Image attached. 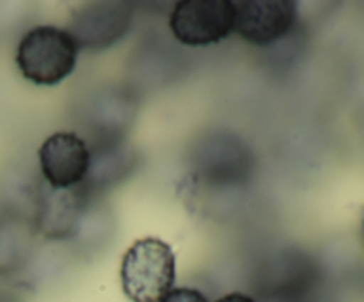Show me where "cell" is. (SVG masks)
I'll list each match as a JSON object with an SVG mask.
<instances>
[{
	"label": "cell",
	"mask_w": 364,
	"mask_h": 302,
	"mask_svg": "<svg viewBox=\"0 0 364 302\" xmlns=\"http://www.w3.org/2000/svg\"><path fill=\"white\" fill-rule=\"evenodd\" d=\"M31 251L28 233L20 222L0 220V276L20 270Z\"/></svg>",
	"instance_id": "cell-8"
},
{
	"label": "cell",
	"mask_w": 364,
	"mask_h": 302,
	"mask_svg": "<svg viewBox=\"0 0 364 302\" xmlns=\"http://www.w3.org/2000/svg\"><path fill=\"white\" fill-rule=\"evenodd\" d=\"M78 50L68 28L39 25L21 38L16 66L32 84L55 85L73 73Z\"/></svg>",
	"instance_id": "cell-2"
},
{
	"label": "cell",
	"mask_w": 364,
	"mask_h": 302,
	"mask_svg": "<svg viewBox=\"0 0 364 302\" xmlns=\"http://www.w3.org/2000/svg\"><path fill=\"white\" fill-rule=\"evenodd\" d=\"M363 231H364V212H363Z\"/></svg>",
	"instance_id": "cell-12"
},
{
	"label": "cell",
	"mask_w": 364,
	"mask_h": 302,
	"mask_svg": "<svg viewBox=\"0 0 364 302\" xmlns=\"http://www.w3.org/2000/svg\"><path fill=\"white\" fill-rule=\"evenodd\" d=\"M121 288L132 302H160L176 281V256L167 242L144 237L134 242L121 261Z\"/></svg>",
	"instance_id": "cell-1"
},
{
	"label": "cell",
	"mask_w": 364,
	"mask_h": 302,
	"mask_svg": "<svg viewBox=\"0 0 364 302\" xmlns=\"http://www.w3.org/2000/svg\"><path fill=\"white\" fill-rule=\"evenodd\" d=\"M215 302H256L251 295L240 293V291H231V293L224 295V297L217 298Z\"/></svg>",
	"instance_id": "cell-10"
},
{
	"label": "cell",
	"mask_w": 364,
	"mask_h": 302,
	"mask_svg": "<svg viewBox=\"0 0 364 302\" xmlns=\"http://www.w3.org/2000/svg\"><path fill=\"white\" fill-rule=\"evenodd\" d=\"M0 302H20V298L11 293V291L0 290Z\"/></svg>",
	"instance_id": "cell-11"
},
{
	"label": "cell",
	"mask_w": 364,
	"mask_h": 302,
	"mask_svg": "<svg viewBox=\"0 0 364 302\" xmlns=\"http://www.w3.org/2000/svg\"><path fill=\"white\" fill-rule=\"evenodd\" d=\"M39 169L50 188H75L87 180L91 151L80 135L55 131L45 139L38 151Z\"/></svg>",
	"instance_id": "cell-4"
},
{
	"label": "cell",
	"mask_w": 364,
	"mask_h": 302,
	"mask_svg": "<svg viewBox=\"0 0 364 302\" xmlns=\"http://www.w3.org/2000/svg\"><path fill=\"white\" fill-rule=\"evenodd\" d=\"M85 194L82 188H50L38 208V230L48 238H68L77 230L84 213Z\"/></svg>",
	"instance_id": "cell-7"
},
{
	"label": "cell",
	"mask_w": 364,
	"mask_h": 302,
	"mask_svg": "<svg viewBox=\"0 0 364 302\" xmlns=\"http://www.w3.org/2000/svg\"><path fill=\"white\" fill-rule=\"evenodd\" d=\"M235 6L230 0H181L169 16L176 41L187 46H208L231 34Z\"/></svg>",
	"instance_id": "cell-3"
},
{
	"label": "cell",
	"mask_w": 364,
	"mask_h": 302,
	"mask_svg": "<svg viewBox=\"0 0 364 302\" xmlns=\"http://www.w3.org/2000/svg\"><path fill=\"white\" fill-rule=\"evenodd\" d=\"M132 9L121 2H98L73 14L70 34L78 48L102 50L123 38L130 27Z\"/></svg>",
	"instance_id": "cell-6"
},
{
	"label": "cell",
	"mask_w": 364,
	"mask_h": 302,
	"mask_svg": "<svg viewBox=\"0 0 364 302\" xmlns=\"http://www.w3.org/2000/svg\"><path fill=\"white\" fill-rule=\"evenodd\" d=\"M160 302H210L205 295L196 288H173Z\"/></svg>",
	"instance_id": "cell-9"
},
{
	"label": "cell",
	"mask_w": 364,
	"mask_h": 302,
	"mask_svg": "<svg viewBox=\"0 0 364 302\" xmlns=\"http://www.w3.org/2000/svg\"><path fill=\"white\" fill-rule=\"evenodd\" d=\"M233 6V31L258 46L284 38L297 21V4L291 0H240Z\"/></svg>",
	"instance_id": "cell-5"
}]
</instances>
